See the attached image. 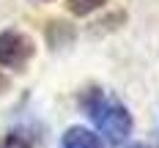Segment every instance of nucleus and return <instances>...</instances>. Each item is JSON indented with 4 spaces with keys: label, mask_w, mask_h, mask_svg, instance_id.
I'll use <instances>...</instances> for the list:
<instances>
[{
    "label": "nucleus",
    "mask_w": 159,
    "mask_h": 148,
    "mask_svg": "<svg viewBox=\"0 0 159 148\" xmlns=\"http://www.w3.org/2000/svg\"><path fill=\"white\" fill-rule=\"evenodd\" d=\"M80 107L85 110V115L91 118V123L96 126V132L110 143V146H124L132 134V113L124 101H118L115 96H110L104 88H85L80 93Z\"/></svg>",
    "instance_id": "f257e3e1"
},
{
    "label": "nucleus",
    "mask_w": 159,
    "mask_h": 148,
    "mask_svg": "<svg viewBox=\"0 0 159 148\" xmlns=\"http://www.w3.org/2000/svg\"><path fill=\"white\" fill-rule=\"evenodd\" d=\"M36 55V41L22 30H0V69L22 71Z\"/></svg>",
    "instance_id": "f03ea898"
},
{
    "label": "nucleus",
    "mask_w": 159,
    "mask_h": 148,
    "mask_svg": "<svg viewBox=\"0 0 159 148\" xmlns=\"http://www.w3.org/2000/svg\"><path fill=\"white\" fill-rule=\"evenodd\" d=\"M61 148H102V140L88 126H69L61 137Z\"/></svg>",
    "instance_id": "7ed1b4c3"
},
{
    "label": "nucleus",
    "mask_w": 159,
    "mask_h": 148,
    "mask_svg": "<svg viewBox=\"0 0 159 148\" xmlns=\"http://www.w3.org/2000/svg\"><path fill=\"white\" fill-rule=\"evenodd\" d=\"M0 148H39V143L33 140L30 132L11 129V132H6V134L0 137Z\"/></svg>",
    "instance_id": "20e7f679"
},
{
    "label": "nucleus",
    "mask_w": 159,
    "mask_h": 148,
    "mask_svg": "<svg viewBox=\"0 0 159 148\" xmlns=\"http://www.w3.org/2000/svg\"><path fill=\"white\" fill-rule=\"evenodd\" d=\"M74 38V30L66 25V22H49L47 28V41L52 47H63L66 41H71Z\"/></svg>",
    "instance_id": "39448f33"
},
{
    "label": "nucleus",
    "mask_w": 159,
    "mask_h": 148,
    "mask_svg": "<svg viewBox=\"0 0 159 148\" xmlns=\"http://www.w3.org/2000/svg\"><path fill=\"white\" fill-rule=\"evenodd\" d=\"M104 3H107V0H69L66 8L74 16H88V14H93V11H99Z\"/></svg>",
    "instance_id": "423d86ee"
},
{
    "label": "nucleus",
    "mask_w": 159,
    "mask_h": 148,
    "mask_svg": "<svg viewBox=\"0 0 159 148\" xmlns=\"http://www.w3.org/2000/svg\"><path fill=\"white\" fill-rule=\"evenodd\" d=\"M6 91H8V77H6V74H3V69H0V96H3Z\"/></svg>",
    "instance_id": "0eeeda50"
},
{
    "label": "nucleus",
    "mask_w": 159,
    "mask_h": 148,
    "mask_svg": "<svg viewBox=\"0 0 159 148\" xmlns=\"http://www.w3.org/2000/svg\"><path fill=\"white\" fill-rule=\"evenodd\" d=\"M129 148H154V146H145V143H134V146H129Z\"/></svg>",
    "instance_id": "6e6552de"
}]
</instances>
